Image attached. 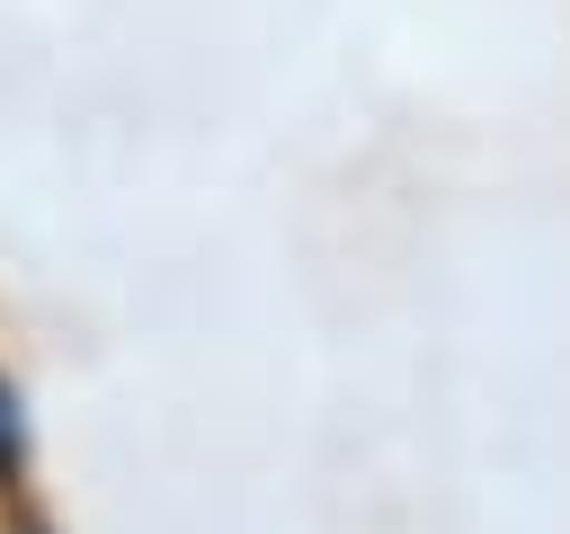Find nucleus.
<instances>
[{
  "instance_id": "nucleus-1",
  "label": "nucleus",
  "mask_w": 570,
  "mask_h": 534,
  "mask_svg": "<svg viewBox=\"0 0 570 534\" xmlns=\"http://www.w3.org/2000/svg\"><path fill=\"white\" fill-rule=\"evenodd\" d=\"M0 472H18V418H9V392H0Z\"/></svg>"
}]
</instances>
